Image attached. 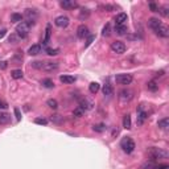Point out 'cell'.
Masks as SVG:
<instances>
[{
	"label": "cell",
	"mask_w": 169,
	"mask_h": 169,
	"mask_svg": "<svg viewBox=\"0 0 169 169\" xmlns=\"http://www.w3.org/2000/svg\"><path fill=\"white\" fill-rule=\"evenodd\" d=\"M156 34L161 36V37H168V36H169V31H168V28L164 25V24H161V25L159 27V29L156 31Z\"/></svg>",
	"instance_id": "d6986e66"
},
{
	"label": "cell",
	"mask_w": 169,
	"mask_h": 169,
	"mask_svg": "<svg viewBox=\"0 0 169 169\" xmlns=\"http://www.w3.org/2000/svg\"><path fill=\"white\" fill-rule=\"evenodd\" d=\"M50 36H52V25H50V24H48L46 28H45V36H44V41H42L44 45H46V44L49 42Z\"/></svg>",
	"instance_id": "ac0fdd59"
},
{
	"label": "cell",
	"mask_w": 169,
	"mask_h": 169,
	"mask_svg": "<svg viewBox=\"0 0 169 169\" xmlns=\"http://www.w3.org/2000/svg\"><path fill=\"white\" fill-rule=\"evenodd\" d=\"M50 120H52L53 123H62V122H63V118H62L61 115H53V116L50 118Z\"/></svg>",
	"instance_id": "e575fe53"
},
{
	"label": "cell",
	"mask_w": 169,
	"mask_h": 169,
	"mask_svg": "<svg viewBox=\"0 0 169 169\" xmlns=\"http://www.w3.org/2000/svg\"><path fill=\"white\" fill-rule=\"evenodd\" d=\"M46 53L49 56H57L59 53V49H53V48H46Z\"/></svg>",
	"instance_id": "f35d334b"
},
{
	"label": "cell",
	"mask_w": 169,
	"mask_h": 169,
	"mask_svg": "<svg viewBox=\"0 0 169 169\" xmlns=\"http://www.w3.org/2000/svg\"><path fill=\"white\" fill-rule=\"evenodd\" d=\"M15 115H16V119L17 120H21V112H20V110L17 107L15 108Z\"/></svg>",
	"instance_id": "7dc6e473"
},
{
	"label": "cell",
	"mask_w": 169,
	"mask_h": 169,
	"mask_svg": "<svg viewBox=\"0 0 169 169\" xmlns=\"http://www.w3.org/2000/svg\"><path fill=\"white\" fill-rule=\"evenodd\" d=\"M99 88H100V84L98 82H91L88 84V90H90L91 94H96L99 91Z\"/></svg>",
	"instance_id": "cb8c5ba5"
},
{
	"label": "cell",
	"mask_w": 169,
	"mask_h": 169,
	"mask_svg": "<svg viewBox=\"0 0 169 169\" xmlns=\"http://www.w3.org/2000/svg\"><path fill=\"white\" fill-rule=\"evenodd\" d=\"M12 61H13L16 65H19V63H21L23 61V52H17V53L15 54V57L12 58Z\"/></svg>",
	"instance_id": "83f0119b"
},
{
	"label": "cell",
	"mask_w": 169,
	"mask_h": 169,
	"mask_svg": "<svg viewBox=\"0 0 169 169\" xmlns=\"http://www.w3.org/2000/svg\"><path fill=\"white\" fill-rule=\"evenodd\" d=\"M58 69V62H44V66H42V70L44 71H54Z\"/></svg>",
	"instance_id": "8fae6325"
},
{
	"label": "cell",
	"mask_w": 169,
	"mask_h": 169,
	"mask_svg": "<svg viewBox=\"0 0 169 169\" xmlns=\"http://www.w3.org/2000/svg\"><path fill=\"white\" fill-rule=\"evenodd\" d=\"M152 169H169V167L167 165V164H160V165H156V164H155Z\"/></svg>",
	"instance_id": "f6af8a7d"
},
{
	"label": "cell",
	"mask_w": 169,
	"mask_h": 169,
	"mask_svg": "<svg viewBox=\"0 0 169 169\" xmlns=\"http://www.w3.org/2000/svg\"><path fill=\"white\" fill-rule=\"evenodd\" d=\"M148 155H149L152 161H153V160H157V159H167L169 156L167 151L161 149V148H155V147L148 151Z\"/></svg>",
	"instance_id": "6da1fadb"
},
{
	"label": "cell",
	"mask_w": 169,
	"mask_h": 169,
	"mask_svg": "<svg viewBox=\"0 0 169 169\" xmlns=\"http://www.w3.org/2000/svg\"><path fill=\"white\" fill-rule=\"evenodd\" d=\"M34 123H36V124H41V126H46V124H48V120L44 119V118H37V119H34Z\"/></svg>",
	"instance_id": "ab89813d"
},
{
	"label": "cell",
	"mask_w": 169,
	"mask_h": 169,
	"mask_svg": "<svg viewBox=\"0 0 169 169\" xmlns=\"http://www.w3.org/2000/svg\"><path fill=\"white\" fill-rule=\"evenodd\" d=\"M23 19H24V16L21 13H12L11 15V21H13V23H21L23 21Z\"/></svg>",
	"instance_id": "d4e9b609"
},
{
	"label": "cell",
	"mask_w": 169,
	"mask_h": 169,
	"mask_svg": "<svg viewBox=\"0 0 169 169\" xmlns=\"http://www.w3.org/2000/svg\"><path fill=\"white\" fill-rule=\"evenodd\" d=\"M148 118V110L146 108L144 104H140L138 107V124L139 126H142V124L146 122Z\"/></svg>",
	"instance_id": "277c9868"
},
{
	"label": "cell",
	"mask_w": 169,
	"mask_h": 169,
	"mask_svg": "<svg viewBox=\"0 0 169 169\" xmlns=\"http://www.w3.org/2000/svg\"><path fill=\"white\" fill-rule=\"evenodd\" d=\"M100 8H102V9H106L107 12H111V11L115 9V5H110V4H106V5H100Z\"/></svg>",
	"instance_id": "b9f144b4"
},
{
	"label": "cell",
	"mask_w": 169,
	"mask_h": 169,
	"mask_svg": "<svg viewBox=\"0 0 169 169\" xmlns=\"http://www.w3.org/2000/svg\"><path fill=\"white\" fill-rule=\"evenodd\" d=\"M42 52V46L38 45V44H36V45H32L29 49H28V53H29L31 56H37Z\"/></svg>",
	"instance_id": "2e32d148"
},
{
	"label": "cell",
	"mask_w": 169,
	"mask_h": 169,
	"mask_svg": "<svg viewBox=\"0 0 169 169\" xmlns=\"http://www.w3.org/2000/svg\"><path fill=\"white\" fill-rule=\"evenodd\" d=\"M92 130L95 132H103L106 130V126H104V124H94V126H92Z\"/></svg>",
	"instance_id": "836d02e7"
},
{
	"label": "cell",
	"mask_w": 169,
	"mask_h": 169,
	"mask_svg": "<svg viewBox=\"0 0 169 169\" xmlns=\"http://www.w3.org/2000/svg\"><path fill=\"white\" fill-rule=\"evenodd\" d=\"M11 122V115L0 111V124H8Z\"/></svg>",
	"instance_id": "44dd1931"
},
{
	"label": "cell",
	"mask_w": 169,
	"mask_h": 169,
	"mask_svg": "<svg viewBox=\"0 0 169 169\" xmlns=\"http://www.w3.org/2000/svg\"><path fill=\"white\" fill-rule=\"evenodd\" d=\"M157 12H160L163 16H168L169 15V11H168V7H159V11Z\"/></svg>",
	"instance_id": "60d3db41"
},
{
	"label": "cell",
	"mask_w": 169,
	"mask_h": 169,
	"mask_svg": "<svg viewBox=\"0 0 169 169\" xmlns=\"http://www.w3.org/2000/svg\"><path fill=\"white\" fill-rule=\"evenodd\" d=\"M59 81H61L62 83L70 84V83L75 82V77H73V75H61V77H59Z\"/></svg>",
	"instance_id": "ffe728a7"
},
{
	"label": "cell",
	"mask_w": 169,
	"mask_h": 169,
	"mask_svg": "<svg viewBox=\"0 0 169 169\" xmlns=\"http://www.w3.org/2000/svg\"><path fill=\"white\" fill-rule=\"evenodd\" d=\"M119 98L122 100H124V102H128V100H131L134 98V91L128 90V88H124V90H122L119 92Z\"/></svg>",
	"instance_id": "30bf717a"
},
{
	"label": "cell",
	"mask_w": 169,
	"mask_h": 169,
	"mask_svg": "<svg viewBox=\"0 0 169 169\" xmlns=\"http://www.w3.org/2000/svg\"><path fill=\"white\" fill-rule=\"evenodd\" d=\"M20 40H21V38H20L16 33H11V36L8 37V42H9V44H17Z\"/></svg>",
	"instance_id": "f1b7e54d"
},
{
	"label": "cell",
	"mask_w": 169,
	"mask_h": 169,
	"mask_svg": "<svg viewBox=\"0 0 169 169\" xmlns=\"http://www.w3.org/2000/svg\"><path fill=\"white\" fill-rule=\"evenodd\" d=\"M102 91H103V94L106 95V96H111L112 94H114V88H112V84H111L110 82L104 83V84H103Z\"/></svg>",
	"instance_id": "e0dca14e"
},
{
	"label": "cell",
	"mask_w": 169,
	"mask_h": 169,
	"mask_svg": "<svg viewBox=\"0 0 169 169\" xmlns=\"http://www.w3.org/2000/svg\"><path fill=\"white\" fill-rule=\"evenodd\" d=\"M88 16H90V11L86 9V8H82L81 12H79V19H81V20H86Z\"/></svg>",
	"instance_id": "1f68e13d"
},
{
	"label": "cell",
	"mask_w": 169,
	"mask_h": 169,
	"mask_svg": "<svg viewBox=\"0 0 169 169\" xmlns=\"http://www.w3.org/2000/svg\"><path fill=\"white\" fill-rule=\"evenodd\" d=\"M110 31H111L110 24H106L104 28H103V31H102V34L104 36V37H107V36H110Z\"/></svg>",
	"instance_id": "d590c367"
},
{
	"label": "cell",
	"mask_w": 169,
	"mask_h": 169,
	"mask_svg": "<svg viewBox=\"0 0 169 169\" xmlns=\"http://www.w3.org/2000/svg\"><path fill=\"white\" fill-rule=\"evenodd\" d=\"M46 104H48V106H49L50 108H53V110H56V108L58 107V102H57L56 99H48Z\"/></svg>",
	"instance_id": "d6a6232c"
},
{
	"label": "cell",
	"mask_w": 169,
	"mask_h": 169,
	"mask_svg": "<svg viewBox=\"0 0 169 169\" xmlns=\"http://www.w3.org/2000/svg\"><path fill=\"white\" fill-rule=\"evenodd\" d=\"M42 66H44V62L42 61H34V62H32V67H34V69L42 70Z\"/></svg>",
	"instance_id": "74e56055"
},
{
	"label": "cell",
	"mask_w": 169,
	"mask_h": 169,
	"mask_svg": "<svg viewBox=\"0 0 169 169\" xmlns=\"http://www.w3.org/2000/svg\"><path fill=\"white\" fill-rule=\"evenodd\" d=\"M5 33H7V29H2V31H0V38H3L4 36H5Z\"/></svg>",
	"instance_id": "681fc988"
},
{
	"label": "cell",
	"mask_w": 169,
	"mask_h": 169,
	"mask_svg": "<svg viewBox=\"0 0 169 169\" xmlns=\"http://www.w3.org/2000/svg\"><path fill=\"white\" fill-rule=\"evenodd\" d=\"M157 126H159V128H161V130L167 131V130H168V127H169V119H168V118H163V119H160L159 122H157Z\"/></svg>",
	"instance_id": "7402d4cb"
},
{
	"label": "cell",
	"mask_w": 169,
	"mask_h": 169,
	"mask_svg": "<svg viewBox=\"0 0 169 169\" xmlns=\"http://www.w3.org/2000/svg\"><path fill=\"white\" fill-rule=\"evenodd\" d=\"M24 16L27 17V21H34L36 23V19H37V16H38V12L36 9H33V8H27Z\"/></svg>",
	"instance_id": "52a82bcc"
},
{
	"label": "cell",
	"mask_w": 169,
	"mask_h": 169,
	"mask_svg": "<svg viewBox=\"0 0 169 169\" xmlns=\"http://www.w3.org/2000/svg\"><path fill=\"white\" fill-rule=\"evenodd\" d=\"M69 23H70V20L67 16H58V17H56V20H54V24L58 28H66L69 25Z\"/></svg>",
	"instance_id": "ba28073f"
},
{
	"label": "cell",
	"mask_w": 169,
	"mask_h": 169,
	"mask_svg": "<svg viewBox=\"0 0 169 169\" xmlns=\"http://www.w3.org/2000/svg\"><path fill=\"white\" fill-rule=\"evenodd\" d=\"M88 34H90V33H88V28L84 25V24H82V25L78 27V29H77V36H78L79 38H84V37H87Z\"/></svg>",
	"instance_id": "7c38bea8"
},
{
	"label": "cell",
	"mask_w": 169,
	"mask_h": 169,
	"mask_svg": "<svg viewBox=\"0 0 169 169\" xmlns=\"http://www.w3.org/2000/svg\"><path fill=\"white\" fill-rule=\"evenodd\" d=\"M147 87H148V90H151V91H157L159 90V84L156 83L155 81H149L147 83Z\"/></svg>",
	"instance_id": "4dcf8cb0"
},
{
	"label": "cell",
	"mask_w": 169,
	"mask_h": 169,
	"mask_svg": "<svg viewBox=\"0 0 169 169\" xmlns=\"http://www.w3.org/2000/svg\"><path fill=\"white\" fill-rule=\"evenodd\" d=\"M92 106H94V103H92L91 100L86 99V98H82L81 100H79V107L83 108L84 111H86V110H91Z\"/></svg>",
	"instance_id": "4fadbf2b"
},
{
	"label": "cell",
	"mask_w": 169,
	"mask_h": 169,
	"mask_svg": "<svg viewBox=\"0 0 169 169\" xmlns=\"http://www.w3.org/2000/svg\"><path fill=\"white\" fill-rule=\"evenodd\" d=\"M59 5L63 9H75V8H78V4L74 0H62V2H59Z\"/></svg>",
	"instance_id": "9c48e42d"
},
{
	"label": "cell",
	"mask_w": 169,
	"mask_h": 169,
	"mask_svg": "<svg viewBox=\"0 0 169 169\" xmlns=\"http://www.w3.org/2000/svg\"><path fill=\"white\" fill-rule=\"evenodd\" d=\"M73 114H74V116H77V118H79V116H82V115L84 114V110L78 106V107L74 110V112H73Z\"/></svg>",
	"instance_id": "8d00e7d4"
},
{
	"label": "cell",
	"mask_w": 169,
	"mask_h": 169,
	"mask_svg": "<svg viewBox=\"0 0 169 169\" xmlns=\"http://www.w3.org/2000/svg\"><path fill=\"white\" fill-rule=\"evenodd\" d=\"M149 8H151L152 12H157V11H159V7L156 5L155 3H149Z\"/></svg>",
	"instance_id": "c3c4849f"
},
{
	"label": "cell",
	"mask_w": 169,
	"mask_h": 169,
	"mask_svg": "<svg viewBox=\"0 0 169 169\" xmlns=\"http://www.w3.org/2000/svg\"><path fill=\"white\" fill-rule=\"evenodd\" d=\"M94 40H95V36H92V34H88L87 36V41H86V44H84V46H88V45H90V44L92 42V41H94Z\"/></svg>",
	"instance_id": "7bdbcfd3"
},
{
	"label": "cell",
	"mask_w": 169,
	"mask_h": 169,
	"mask_svg": "<svg viewBox=\"0 0 169 169\" xmlns=\"http://www.w3.org/2000/svg\"><path fill=\"white\" fill-rule=\"evenodd\" d=\"M11 77L13 79H21L23 78V71L21 70H12L11 71Z\"/></svg>",
	"instance_id": "f546056e"
},
{
	"label": "cell",
	"mask_w": 169,
	"mask_h": 169,
	"mask_svg": "<svg viewBox=\"0 0 169 169\" xmlns=\"http://www.w3.org/2000/svg\"><path fill=\"white\" fill-rule=\"evenodd\" d=\"M153 165H155V164H153V161L151 160L149 163H146V164H144V165L142 167V169H152V168H153Z\"/></svg>",
	"instance_id": "ee69618b"
},
{
	"label": "cell",
	"mask_w": 169,
	"mask_h": 169,
	"mask_svg": "<svg viewBox=\"0 0 169 169\" xmlns=\"http://www.w3.org/2000/svg\"><path fill=\"white\" fill-rule=\"evenodd\" d=\"M111 50L116 54H123L126 52V45L122 41H114L111 44Z\"/></svg>",
	"instance_id": "5b68a950"
},
{
	"label": "cell",
	"mask_w": 169,
	"mask_h": 169,
	"mask_svg": "<svg viewBox=\"0 0 169 169\" xmlns=\"http://www.w3.org/2000/svg\"><path fill=\"white\" fill-rule=\"evenodd\" d=\"M41 84L44 87H46V88H53L54 87V82L52 81L50 78H45V79H42L41 81Z\"/></svg>",
	"instance_id": "484cf974"
},
{
	"label": "cell",
	"mask_w": 169,
	"mask_h": 169,
	"mask_svg": "<svg viewBox=\"0 0 169 169\" xmlns=\"http://www.w3.org/2000/svg\"><path fill=\"white\" fill-rule=\"evenodd\" d=\"M123 127L126 128V130H130L131 128V116L130 115H124V118H123Z\"/></svg>",
	"instance_id": "4316f807"
},
{
	"label": "cell",
	"mask_w": 169,
	"mask_h": 169,
	"mask_svg": "<svg viewBox=\"0 0 169 169\" xmlns=\"http://www.w3.org/2000/svg\"><path fill=\"white\" fill-rule=\"evenodd\" d=\"M7 107H8V103L5 102V100L0 99V110H5Z\"/></svg>",
	"instance_id": "bcb514c9"
},
{
	"label": "cell",
	"mask_w": 169,
	"mask_h": 169,
	"mask_svg": "<svg viewBox=\"0 0 169 169\" xmlns=\"http://www.w3.org/2000/svg\"><path fill=\"white\" fill-rule=\"evenodd\" d=\"M127 31H128V28L127 25H115V32L118 33L119 36H123V34H126L127 33Z\"/></svg>",
	"instance_id": "603a6c76"
},
{
	"label": "cell",
	"mask_w": 169,
	"mask_h": 169,
	"mask_svg": "<svg viewBox=\"0 0 169 169\" xmlns=\"http://www.w3.org/2000/svg\"><path fill=\"white\" fill-rule=\"evenodd\" d=\"M29 29H31L29 24L27 21H21L17 27H16V34H17L20 38H25L28 36V33H29Z\"/></svg>",
	"instance_id": "3957f363"
},
{
	"label": "cell",
	"mask_w": 169,
	"mask_h": 169,
	"mask_svg": "<svg viewBox=\"0 0 169 169\" xmlns=\"http://www.w3.org/2000/svg\"><path fill=\"white\" fill-rule=\"evenodd\" d=\"M0 67H2V69H5V67H7V61L0 62Z\"/></svg>",
	"instance_id": "f907efd6"
},
{
	"label": "cell",
	"mask_w": 169,
	"mask_h": 169,
	"mask_svg": "<svg viewBox=\"0 0 169 169\" xmlns=\"http://www.w3.org/2000/svg\"><path fill=\"white\" fill-rule=\"evenodd\" d=\"M120 147L123 148V151L126 152V153H132V152L135 151V142L132 140L131 138H128V136H126V138L122 139V142H120Z\"/></svg>",
	"instance_id": "7a4b0ae2"
},
{
	"label": "cell",
	"mask_w": 169,
	"mask_h": 169,
	"mask_svg": "<svg viewBox=\"0 0 169 169\" xmlns=\"http://www.w3.org/2000/svg\"><path fill=\"white\" fill-rule=\"evenodd\" d=\"M161 21H160L159 19H156V17H152V19H149V21H148V25H149V28L151 29H153L155 32L159 29V27L161 25Z\"/></svg>",
	"instance_id": "9a60e30c"
},
{
	"label": "cell",
	"mask_w": 169,
	"mask_h": 169,
	"mask_svg": "<svg viewBox=\"0 0 169 169\" xmlns=\"http://www.w3.org/2000/svg\"><path fill=\"white\" fill-rule=\"evenodd\" d=\"M132 75L131 74H118L115 77V81L119 84H130L132 82Z\"/></svg>",
	"instance_id": "8992f818"
},
{
	"label": "cell",
	"mask_w": 169,
	"mask_h": 169,
	"mask_svg": "<svg viewBox=\"0 0 169 169\" xmlns=\"http://www.w3.org/2000/svg\"><path fill=\"white\" fill-rule=\"evenodd\" d=\"M127 13H124V12H120V13H118L115 16V24L116 25H123L124 23L127 21Z\"/></svg>",
	"instance_id": "5bb4252c"
}]
</instances>
